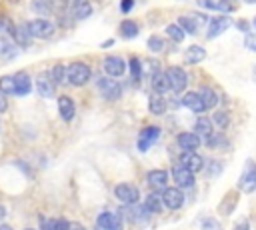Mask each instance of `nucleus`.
<instances>
[{
    "mask_svg": "<svg viewBox=\"0 0 256 230\" xmlns=\"http://www.w3.org/2000/svg\"><path fill=\"white\" fill-rule=\"evenodd\" d=\"M90 76H92V72H90L88 64H84V62H72L66 68V82H70L72 86H84L90 80Z\"/></svg>",
    "mask_w": 256,
    "mask_h": 230,
    "instance_id": "f257e3e1",
    "label": "nucleus"
},
{
    "mask_svg": "<svg viewBox=\"0 0 256 230\" xmlns=\"http://www.w3.org/2000/svg\"><path fill=\"white\" fill-rule=\"evenodd\" d=\"M166 80H168V88L172 92H182L188 84V74L180 68V66H168L166 68Z\"/></svg>",
    "mask_w": 256,
    "mask_h": 230,
    "instance_id": "f03ea898",
    "label": "nucleus"
},
{
    "mask_svg": "<svg viewBox=\"0 0 256 230\" xmlns=\"http://www.w3.org/2000/svg\"><path fill=\"white\" fill-rule=\"evenodd\" d=\"M26 28L32 38H50L54 34V24L46 18H34L30 22H26Z\"/></svg>",
    "mask_w": 256,
    "mask_h": 230,
    "instance_id": "7ed1b4c3",
    "label": "nucleus"
},
{
    "mask_svg": "<svg viewBox=\"0 0 256 230\" xmlns=\"http://www.w3.org/2000/svg\"><path fill=\"white\" fill-rule=\"evenodd\" d=\"M96 86H98L100 94H102L106 100H116V98H120V94H122L120 84H118L112 76H102V78H98V80H96Z\"/></svg>",
    "mask_w": 256,
    "mask_h": 230,
    "instance_id": "20e7f679",
    "label": "nucleus"
},
{
    "mask_svg": "<svg viewBox=\"0 0 256 230\" xmlns=\"http://www.w3.org/2000/svg\"><path fill=\"white\" fill-rule=\"evenodd\" d=\"M238 186H240L244 192L256 190V164H254L252 160L246 162L244 172H242V176H240V180H238Z\"/></svg>",
    "mask_w": 256,
    "mask_h": 230,
    "instance_id": "39448f33",
    "label": "nucleus"
},
{
    "mask_svg": "<svg viewBox=\"0 0 256 230\" xmlns=\"http://www.w3.org/2000/svg\"><path fill=\"white\" fill-rule=\"evenodd\" d=\"M96 226L102 230H122V218L116 212H100L96 218Z\"/></svg>",
    "mask_w": 256,
    "mask_h": 230,
    "instance_id": "423d86ee",
    "label": "nucleus"
},
{
    "mask_svg": "<svg viewBox=\"0 0 256 230\" xmlns=\"http://www.w3.org/2000/svg\"><path fill=\"white\" fill-rule=\"evenodd\" d=\"M114 194H116V198H118L120 202H124V204H134V202H138V198H140L138 188L132 186V184H118V186L114 188Z\"/></svg>",
    "mask_w": 256,
    "mask_h": 230,
    "instance_id": "0eeeda50",
    "label": "nucleus"
},
{
    "mask_svg": "<svg viewBox=\"0 0 256 230\" xmlns=\"http://www.w3.org/2000/svg\"><path fill=\"white\" fill-rule=\"evenodd\" d=\"M162 204H166L170 210H178L184 204V194L180 188H164L162 192Z\"/></svg>",
    "mask_w": 256,
    "mask_h": 230,
    "instance_id": "6e6552de",
    "label": "nucleus"
},
{
    "mask_svg": "<svg viewBox=\"0 0 256 230\" xmlns=\"http://www.w3.org/2000/svg\"><path fill=\"white\" fill-rule=\"evenodd\" d=\"M180 166H184L186 170H190L192 174H196V172L202 170L204 162H202V158L194 150H184V154L180 156Z\"/></svg>",
    "mask_w": 256,
    "mask_h": 230,
    "instance_id": "1a4fd4ad",
    "label": "nucleus"
},
{
    "mask_svg": "<svg viewBox=\"0 0 256 230\" xmlns=\"http://www.w3.org/2000/svg\"><path fill=\"white\" fill-rule=\"evenodd\" d=\"M232 22H230V18L228 16H218V18H212L210 22H208V30H206V38L208 40H212V38H216V36H220L228 26H230Z\"/></svg>",
    "mask_w": 256,
    "mask_h": 230,
    "instance_id": "9d476101",
    "label": "nucleus"
},
{
    "mask_svg": "<svg viewBox=\"0 0 256 230\" xmlns=\"http://www.w3.org/2000/svg\"><path fill=\"white\" fill-rule=\"evenodd\" d=\"M124 70H126V64H124V60L120 56H108V58H104V72L108 76L118 78V76L124 74Z\"/></svg>",
    "mask_w": 256,
    "mask_h": 230,
    "instance_id": "9b49d317",
    "label": "nucleus"
},
{
    "mask_svg": "<svg viewBox=\"0 0 256 230\" xmlns=\"http://www.w3.org/2000/svg\"><path fill=\"white\" fill-rule=\"evenodd\" d=\"M158 136H160V128H156V126L144 128V130L140 132V136H138V150H140V152H146Z\"/></svg>",
    "mask_w": 256,
    "mask_h": 230,
    "instance_id": "f8f14e48",
    "label": "nucleus"
},
{
    "mask_svg": "<svg viewBox=\"0 0 256 230\" xmlns=\"http://www.w3.org/2000/svg\"><path fill=\"white\" fill-rule=\"evenodd\" d=\"M172 178L178 184V188H192L194 186V174L190 170H186L184 166H174Z\"/></svg>",
    "mask_w": 256,
    "mask_h": 230,
    "instance_id": "ddd939ff",
    "label": "nucleus"
},
{
    "mask_svg": "<svg viewBox=\"0 0 256 230\" xmlns=\"http://www.w3.org/2000/svg\"><path fill=\"white\" fill-rule=\"evenodd\" d=\"M58 112H60V116H62L64 122H70L74 118L76 108H74V102H72L70 96H60L58 98Z\"/></svg>",
    "mask_w": 256,
    "mask_h": 230,
    "instance_id": "4468645a",
    "label": "nucleus"
},
{
    "mask_svg": "<svg viewBox=\"0 0 256 230\" xmlns=\"http://www.w3.org/2000/svg\"><path fill=\"white\" fill-rule=\"evenodd\" d=\"M14 86H16V96H26V94H30V90H32V82H30V76L26 74V72H18V74H14Z\"/></svg>",
    "mask_w": 256,
    "mask_h": 230,
    "instance_id": "2eb2a0df",
    "label": "nucleus"
},
{
    "mask_svg": "<svg viewBox=\"0 0 256 230\" xmlns=\"http://www.w3.org/2000/svg\"><path fill=\"white\" fill-rule=\"evenodd\" d=\"M182 104H184L188 110L196 112V114H202V112L206 110L204 104H202V100H200V94H198V92H186V94L182 96Z\"/></svg>",
    "mask_w": 256,
    "mask_h": 230,
    "instance_id": "dca6fc26",
    "label": "nucleus"
},
{
    "mask_svg": "<svg viewBox=\"0 0 256 230\" xmlns=\"http://www.w3.org/2000/svg\"><path fill=\"white\" fill-rule=\"evenodd\" d=\"M176 142H178V146L182 150H196L200 146V140H198V136L194 132H180Z\"/></svg>",
    "mask_w": 256,
    "mask_h": 230,
    "instance_id": "f3484780",
    "label": "nucleus"
},
{
    "mask_svg": "<svg viewBox=\"0 0 256 230\" xmlns=\"http://www.w3.org/2000/svg\"><path fill=\"white\" fill-rule=\"evenodd\" d=\"M128 216H130V220H134V222H146V218H148V208L144 206V204H128V208L124 210Z\"/></svg>",
    "mask_w": 256,
    "mask_h": 230,
    "instance_id": "a211bd4d",
    "label": "nucleus"
},
{
    "mask_svg": "<svg viewBox=\"0 0 256 230\" xmlns=\"http://www.w3.org/2000/svg\"><path fill=\"white\" fill-rule=\"evenodd\" d=\"M166 182H168V174L164 170H152V172H148V184H150V188L162 190V188H166Z\"/></svg>",
    "mask_w": 256,
    "mask_h": 230,
    "instance_id": "6ab92c4d",
    "label": "nucleus"
},
{
    "mask_svg": "<svg viewBox=\"0 0 256 230\" xmlns=\"http://www.w3.org/2000/svg\"><path fill=\"white\" fill-rule=\"evenodd\" d=\"M150 86H152V90H154V92H158V94H164L166 90H170V88H168L166 74H164V72H160V70H156V72L150 76Z\"/></svg>",
    "mask_w": 256,
    "mask_h": 230,
    "instance_id": "aec40b11",
    "label": "nucleus"
},
{
    "mask_svg": "<svg viewBox=\"0 0 256 230\" xmlns=\"http://www.w3.org/2000/svg\"><path fill=\"white\" fill-rule=\"evenodd\" d=\"M36 90H38L40 96L52 98V96H54V82L50 80V76H38V80H36Z\"/></svg>",
    "mask_w": 256,
    "mask_h": 230,
    "instance_id": "412c9836",
    "label": "nucleus"
},
{
    "mask_svg": "<svg viewBox=\"0 0 256 230\" xmlns=\"http://www.w3.org/2000/svg\"><path fill=\"white\" fill-rule=\"evenodd\" d=\"M206 58V50L202 46H190L186 52H184V60L186 64H198Z\"/></svg>",
    "mask_w": 256,
    "mask_h": 230,
    "instance_id": "4be33fe9",
    "label": "nucleus"
},
{
    "mask_svg": "<svg viewBox=\"0 0 256 230\" xmlns=\"http://www.w3.org/2000/svg\"><path fill=\"white\" fill-rule=\"evenodd\" d=\"M12 38L16 40V44H20V46H30V40H32V36H30V32H28V28H26V24H20V26H16L14 28V32H12Z\"/></svg>",
    "mask_w": 256,
    "mask_h": 230,
    "instance_id": "5701e85b",
    "label": "nucleus"
},
{
    "mask_svg": "<svg viewBox=\"0 0 256 230\" xmlns=\"http://www.w3.org/2000/svg\"><path fill=\"white\" fill-rule=\"evenodd\" d=\"M198 94H200V100H202V104H204L206 110H208V108H214V106L218 104V96H216V92H214L212 88L202 86Z\"/></svg>",
    "mask_w": 256,
    "mask_h": 230,
    "instance_id": "b1692460",
    "label": "nucleus"
},
{
    "mask_svg": "<svg viewBox=\"0 0 256 230\" xmlns=\"http://www.w3.org/2000/svg\"><path fill=\"white\" fill-rule=\"evenodd\" d=\"M148 108H150V112L152 114H164L166 112V100L162 98V94H158V92H154L152 96H150V100H148Z\"/></svg>",
    "mask_w": 256,
    "mask_h": 230,
    "instance_id": "393cba45",
    "label": "nucleus"
},
{
    "mask_svg": "<svg viewBox=\"0 0 256 230\" xmlns=\"http://www.w3.org/2000/svg\"><path fill=\"white\" fill-rule=\"evenodd\" d=\"M72 14H74L76 20H84V18H88V16L92 14V4L86 2V0H76Z\"/></svg>",
    "mask_w": 256,
    "mask_h": 230,
    "instance_id": "a878e982",
    "label": "nucleus"
},
{
    "mask_svg": "<svg viewBox=\"0 0 256 230\" xmlns=\"http://www.w3.org/2000/svg\"><path fill=\"white\" fill-rule=\"evenodd\" d=\"M198 4L208 8V10H218V12H230L232 10L228 0H198Z\"/></svg>",
    "mask_w": 256,
    "mask_h": 230,
    "instance_id": "bb28decb",
    "label": "nucleus"
},
{
    "mask_svg": "<svg viewBox=\"0 0 256 230\" xmlns=\"http://www.w3.org/2000/svg\"><path fill=\"white\" fill-rule=\"evenodd\" d=\"M194 134L196 136H202V138H208L212 134V120L208 118H198L196 120V126H194Z\"/></svg>",
    "mask_w": 256,
    "mask_h": 230,
    "instance_id": "cd10ccee",
    "label": "nucleus"
},
{
    "mask_svg": "<svg viewBox=\"0 0 256 230\" xmlns=\"http://www.w3.org/2000/svg\"><path fill=\"white\" fill-rule=\"evenodd\" d=\"M176 24H178L184 32H188V34H196V32H198V22H196L192 16H180Z\"/></svg>",
    "mask_w": 256,
    "mask_h": 230,
    "instance_id": "c85d7f7f",
    "label": "nucleus"
},
{
    "mask_svg": "<svg viewBox=\"0 0 256 230\" xmlns=\"http://www.w3.org/2000/svg\"><path fill=\"white\" fill-rule=\"evenodd\" d=\"M120 34H122V38H126V40L138 36V24L132 22V20H124V22L120 24Z\"/></svg>",
    "mask_w": 256,
    "mask_h": 230,
    "instance_id": "c756f323",
    "label": "nucleus"
},
{
    "mask_svg": "<svg viewBox=\"0 0 256 230\" xmlns=\"http://www.w3.org/2000/svg\"><path fill=\"white\" fill-rule=\"evenodd\" d=\"M0 92L4 94H14L16 92V86H14V74H6V76H0Z\"/></svg>",
    "mask_w": 256,
    "mask_h": 230,
    "instance_id": "7c9ffc66",
    "label": "nucleus"
},
{
    "mask_svg": "<svg viewBox=\"0 0 256 230\" xmlns=\"http://www.w3.org/2000/svg\"><path fill=\"white\" fill-rule=\"evenodd\" d=\"M50 80H52L54 84H62V82L66 80V68H64L62 64H56V66L52 68V72H50Z\"/></svg>",
    "mask_w": 256,
    "mask_h": 230,
    "instance_id": "2f4dec72",
    "label": "nucleus"
},
{
    "mask_svg": "<svg viewBox=\"0 0 256 230\" xmlns=\"http://www.w3.org/2000/svg\"><path fill=\"white\" fill-rule=\"evenodd\" d=\"M162 198L158 196V194H150L148 198H146V202H144V206L148 208V212H160L162 210Z\"/></svg>",
    "mask_w": 256,
    "mask_h": 230,
    "instance_id": "473e14b6",
    "label": "nucleus"
},
{
    "mask_svg": "<svg viewBox=\"0 0 256 230\" xmlns=\"http://www.w3.org/2000/svg\"><path fill=\"white\" fill-rule=\"evenodd\" d=\"M166 32H168V36L172 38V40H176V42H182L184 40V30L174 22V24H168V28H166Z\"/></svg>",
    "mask_w": 256,
    "mask_h": 230,
    "instance_id": "72a5a7b5",
    "label": "nucleus"
},
{
    "mask_svg": "<svg viewBox=\"0 0 256 230\" xmlns=\"http://www.w3.org/2000/svg\"><path fill=\"white\" fill-rule=\"evenodd\" d=\"M148 50H150V52H162V50H164V40H162L160 36L152 34V36L148 38Z\"/></svg>",
    "mask_w": 256,
    "mask_h": 230,
    "instance_id": "f704fd0d",
    "label": "nucleus"
},
{
    "mask_svg": "<svg viewBox=\"0 0 256 230\" xmlns=\"http://www.w3.org/2000/svg\"><path fill=\"white\" fill-rule=\"evenodd\" d=\"M0 54H2L4 58H14V56H16V46H14L12 42L2 40V42H0Z\"/></svg>",
    "mask_w": 256,
    "mask_h": 230,
    "instance_id": "c9c22d12",
    "label": "nucleus"
},
{
    "mask_svg": "<svg viewBox=\"0 0 256 230\" xmlns=\"http://www.w3.org/2000/svg\"><path fill=\"white\" fill-rule=\"evenodd\" d=\"M32 8H34L38 14H42V16H46V14H50V12H52V8H50L48 0H34V2H32Z\"/></svg>",
    "mask_w": 256,
    "mask_h": 230,
    "instance_id": "e433bc0d",
    "label": "nucleus"
},
{
    "mask_svg": "<svg viewBox=\"0 0 256 230\" xmlns=\"http://www.w3.org/2000/svg\"><path fill=\"white\" fill-rule=\"evenodd\" d=\"M226 142H224V136L222 134H210L208 138H206V146L208 148H220V146H224Z\"/></svg>",
    "mask_w": 256,
    "mask_h": 230,
    "instance_id": "4c0bfd02",
    "label": "nucleus"
},
{
    "mask_svg": "<svg viewBox=\"0 0 256 230\" xmlns=\"http://www.w3.org/2000/svg\"><path fill=\"white\" fill-rule=\"evenodd\" d=\"M50 226H52V230H70V222L66 218H52Z\"/></svg>",
    "mask_w": 256,
    "mask_h": 230,
    "instance_id": "58836bf2",
    "label": "nucleus"
},
{
    "mask_svg": "<svg viewBox=\"0 0 256 230\" xmlns=\"http://www.w3.org/2000/svg\"><path fill=\"white\" fill-rule=\"evenodd\" d=\"M156 70H160V68H158V64H156L154 60H150V58L144 60V66H142V74H144V76H152Z\"/></svg>",
    "mask_w": 256,
    "mask_h": 230,
    "instance_id": "ea45409f",
    "label": "nucleus"
},
{
    "mask_svg": "<svg viewBox=\"0 0 256 230\" xmlns=\"http://www.w3.org/2000/svg\"><path fill=\"white\" fill-rule=\"evenodd\" d=\"M202 230H222V226L216 218H204L202 220Z\"/></svg>",
    "mask_w": 256,
    "mask_h": 230,
    "instance_id": "a19ab883",
    "label": "nucleus"
},
{
    "mask_svg": "<svg viewBox=\"0 0 256 230\" xmlns=\"http://www.w3.org/2000/svg\"><path fill=\"white\" fill-rule=\"evenodd\" d=\"M130 74H132L134 78H140V76H142V64H140L138 58H132V60H130Z\"/></svg>",
    "mask_w": 256,
    "mask_h": 230,
    "instance_id": "79ce46f5",
    "label": "nucleus"
},
{
    "mask_svg": "<svg viewBox=\"0 0 256 230\" xmlns=\"http://www.w3.org/2000/svg\"><path fill=\"white\" fill-rule=\"evenodd\" d=\"M0 32H2V34H8V36H12V32H14V26H12V22H10V20H6V18H0Z\"/></svg>",
    "mask_w": 256,
    "mask_h": 230,
    "instance_id": "37998d69",
    "label": "nucleus"
},
{
    "mask_svg": "<svg viewBox=\"0 0 256 230\" xmlns=\"http://www.w3.org/2000/svg\"><path fill=\"white\" fill-rule=\"evenodd\" d=\"M214 122H216L220 128H226V126H228V114H226V112H216V114H214Z\"/></svg>",
    "mask_w": 256,
    "mask_h": 230,
    "instance_id": "c03bdc74",
    "label": "nucleus"
},
{
    "mask_svg": "<svg viewBox=\"0 0 256 230\" xmlns=\"http://www.w3.org/2000/svg\"><path fill=\"white\" fill-rule=\"evenodd\" d=\"M244 46H246L248 50L256 52V34H246V38H244Z\"/></svg>",
    "mask_w": 256,
    "mask_h": 230,
    "instance_id": "a18cd8bd",
    "label": "nucleus"
},
{
    "mask_svg": "<svg viewBox=\"0 0 256 230\" xmlns=\"http://www.w3.org/2000/svg\"><path fill=\"white\" fill-rule=\"evenodd\" d=\"M66 2H68V0H48V4H50L52 10H62V8H66Z\"/></svg>",
    "mask_w": 256,
    "mask_h": 230,
    "instance_id": "49530a36",
    "label": "nucleus"
},
{
    "mask_svg": "<svg viewBox=\"0 0 256 230\" xmlns=\"http://www.w3.org/2000/svg\"><path fill=\"white\" fill-rule=\"evenodd\" d=\"M132 6H134V0H122V2H120V12L128 14V12L132 10Z\"/></svg>",
    "mask_w": 256,
    "mask_h": 230,
    "instance_id": "de8ad7c7",
    "label": "nucleus"
},
{
    "mask_svg": "<svg viewBox=\"0 0 256 230\" xmlns=\"http://www.w3.org/2000/svg\"><path fill=\"white\" fill-rule=\"evenodd\" d=\"M6 108H8V102H6V94H4V92H0V114H2Z\"/></svg>",
    "mask_w": 256,
    "mask_h": 230,
    "instance_id": "09e8293b",
    "label": "nucleus"
},
{
    "mask_svg": "<svg viewBox=\"0 0 256 230\" xmlns=\"http://www.w3.org/2000/svg\"><path fill=\"white\" fill-rule=\"evenodd\" d=\"M238 30H242V32H248V22L246 20H238Z\"/></svg>",
    "mask_w": 256,
    "mask_h": 230,
    "instance_id": "8fccbe9b",
    "label": "nucleus"
},
{
    "mask_svg": "<svg viewBox=\"0 0 256 230\" xmlns=\"http://www.w3.org/2000/svg\"><path fill=\"white\" fill-rule=\"evenodd\" d=\"M220 168H222V166H220L218 162H212V172H210V174H212V176H216V174L220 172Z\"/></svg>",
    "mask_w": 256,
    "mask_h": 230,
    "instance_id": "3c124183",
    "label": "nucleus"
},
{
    "mask_svg": "<svg viewBox=\"0 0 256 230\" xmlns=\"http://www.w3.org/2000/svg\"><path fill=\"white\" fill-rule=\"evenodd\" d=\"M236 230H248V222H240V224L236 226Z\"/></svg>",
    "mask_w": 256,
    "mask_h": 230,
    "instance_id": "603ef678",
    "label": "nucleus"
},
{
    "mask_svg": "<svg viewBox=\"0 0 256 230\" xmlns=\"http://www.w3.org/2000/svg\"><path fill=\"white\" fill-rule=\"evenodd\" d=\"M4 216H6V208L0 204V220H4Z\"/></svg>",
    "mask_w": 256,
    "mask_h": 230,
    "instance_id": "864d4df0",
    "label": "nucleus"
},
{
    "mask_svg": "<svg viewBox=\"0 0 256 230\" xmlns=\"http://www.w3.org/2000/svg\"><path fill=\"white\" fill-rule=\"evenodd\" d=\"M114 44V40H106L104 44H102V48H108V46H112Z\"/></svg>",
    "mask_w": 256,
    "mask_h": 230,
    "instance_id": "5fc2aeb1",
    "label": "nucleus"
},
{
    "mask_svg": "<svg viewBox=\"0 0 256 230\" xmlns=\"http://www.w3.org/2000/svg\"><path fill=\"white\" fill-rule=\"evenodd\" d=\"M0 230H12V226H8V224H2V226H0Z\"/></svg>",
    "mask_w": 256,
    "mask_h": 230,
    "instance_id": "6e6d98bb",
    "label": "nucleus"
},
{
    "mask_svg": "<svg viewBox=\"0 0 256 230\" xmlns=\"http://www.w3.org/2000/svg\"><path fill=\"white\" fill-rule=\"evenodd\" d=\"M72 230H86V228H84V226H74Z\"/></svg>",
    "mask_w": 256,
    "mask_h": 230,
    "instance_id": "4d7b16f0",
    "label": "nucleus"
},
{
    "mask_svg": "<svg viewBox=\"0 0 256 230\" xmlns=\"http://www.w3.org/2000/svg\"><path fill=\"white\" fill-rule=\"evenodd\" d=\"M246 4H256V0H244Z\"/></svg>",
    "mask_w": 256,
    "mask_h": 230,
    "instance_id": "13d9d810",
    "label": "nucleus"
},
{
    "mask_svg": "<svg viewBox=\"0 0 256 230\" xmlns=\"http://www.w3.org/2000/svg\"><path fill=\"white\" fill-rule=\"evenodd\" d=\"M254 82H256V66H254Z\"/></svg>",
    "mask_w": 256,
    "mask_h": 230,
    "instance_id": "bf43d9fd",
    "label": "nucleus"
},
{
    "mask_svg": "<svg viewBox=\"0 0 256 230\" xmlns=\"http://www.w3.org/2000/svg\"><path fill=\"white\" fill-rule=\"evenodd\" d=\"M94 230H102V228H98V226H96V228H94Z\"/></svg>",
    "mask_w": 256,
    "mask_h": 230,
    "instance_id": "052dcab7",
    "label": "nucleus"
},
{
    "mask_svg": "<svg viewBox=\"0 0 256 230\" xmlns=\"http://www.w3.org/2000/svg\"><path fill=\"white\" fill-rule=\"evenodd\" d=\"M254 26H256V18H254Z\"/></svg>",
    "mask_w": 256,
    "mask_h": 230,
    "instance_id": "680f3d73",
    "label": "nucleus"
},
{
    "mask_svg": "<svg viewBox=\"0 0 256 230\" xmlns=\"http://www.w3.org/2000/svg\"><path fill=\"white\" fill-rule=\"evenodd\" d=\"M24 230H32V228H24Z\"/></svg>",
    "mask_w": 256,
    "mask_h": 230,
    "instance_id": "e2e57ef3",
    "label": "nucleus"
}]
</instances>
